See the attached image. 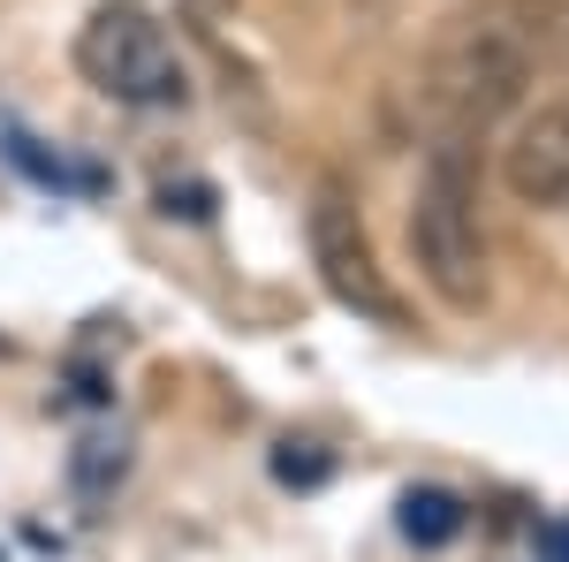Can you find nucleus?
<instances>
[{
  "label": "nucleus",
  "mask_w": 569,
  "mask_h": 562,
  "mask_svg": "<svg viewBox=\"0 0 569 562\" xmlns=\"http://www.w3.org/2000/svg\"><path fill=\"white\" fill-rule=\"evenodd\" d=\"M501 183L531 214H562L569 206V107H525L517 130L501 145Z\"/></svg>",
  "instance_id": "nucleus-5"
},
{
  "label": "nucleus",
  "mask_w": 569,
  "mask_h": 562,
  "mask_svg": "<svg viewBox=\"0 0 569 562\" xmlns=\"http://www.w3.org/2000/svg\"><path fill=\"white\" fill-rule=\"evenodd\" d=\"M402 236H410L418 282L448 312H479L493 274H486V214H479V160H471V145H456V137L426 145V168H418V190H410Z\"/></svg>",
  "instance_id": "nucleus-2"
},
{
  "label": "nucleus",
  "mask_w": 569,
  "mask_h": 562,
  "mask_svg": "<svg viewBox=\"0 0 569 562\" xmlns=\"http://www.w3.org/2000/svg\"><path fill=\"white\" fill-rule=\"evenodd\" d=\"M402 532H410V540H426V548H440V540H456V532H463V502H456V494H440V486H418V494L402 502Z\"/></svg>",
  "instance_id": "nucleus-6"
},
{
  "label": "nucleus",
  "mask_w": 569,
  "mask_h": 562,
  "mask_svg": "<svg viewBox=\"0 0 569 562\" xmlns=\"http://www.w3.org/2000/svg\"><path fill=\"white\" fill-rule=\"evenodd\" d=\"M77 69L91 91H107L122 107H176L182 99V53L168 39V23L137 0L91 8L77 31Z\"/></svg>",
  "instance_id": "nucleus-4"
},
{
  "label": "nucleus",
  "mask_w": 569,
  "mask_h": 562,
  "mask_svg": "<svg viewBox=\"0 0 569 562\" xmlns=\"http://www.w3.org/2000/svg\"><path fill=\"white\" fill-rule=\"evenodd\" d=\"M531 69H539V8H531V0H479V8L456 16V23L440 31V46L426 53V77H418L426 137L479 145V137L525 99Z\"/></svg>",
  "instance_id": "nucleus-1"
},
{
  "label": "nucleus",
  "mask_w": 569,
  "mask_h": 562,
  "mask_svg": "<svg viewBox=\"0 0 569 562\" xmlns=\"http://www.w3.org/2000/svg\"><path fill=\"white\" fill-rule=\"evenodd\" d=\"M305 244H311V266L327 282V297L357 312V319H380V327H402V289L388 282L380 266V244L365 228V206H357V183L350 175H319L305 198Z\"/></svg>",
  "instance_id": "nucleus-3"
}]
</instances>
